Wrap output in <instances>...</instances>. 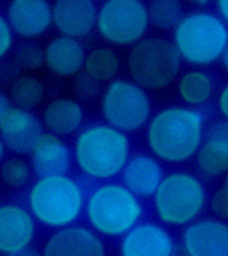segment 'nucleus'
<instances>
[{
  "label": "nucleus",
  "instance_id": "f257e3e1",
  "mask_svg": "<svg viewBox=\"0 0 228 256\" xmlns=\"http://www.w3.org/2000/svg\"><path fill=\"white\" fill-rule=\"evenodd\" d=\"M204 134V114L186 106L161 108L146 125L148 148L155 158L169 164H183L197 156Z\"/></svg>",
  "mask_w": 228,
  "mask_h": 256
},
{
  "label": "nucleus",
  "instance_id": "c756f323",
  "mask_svg": "<svg viewBox=\"0 0 228 256\" xmlns=\"http://www.w3.org/2000/svg\"><path fill=\"white\" fill-rule=\"evenodd\" d=\"M14 32L5 17V14L0 12V61L5 60L6 55L14 49Z\"/></svg>",
  "mask_w": 228,
  "mask_h": 256
},
{
  "label": "nucleus",
  "instance_id": "a878e982",
  "mask_svg": "<svg viewBox=\"0 0 228 256\" xmlns=\"http://www.w3.org/2000/svg\"><path fill=\"white\" fill-rule=\"evenodd\" d=\"M32 177L30 164L21 156H14L3 160L0 165V180L11 189H20L29 183Z\"/></svg>",
  "mask_w": 228,
  "mask_h": 256
},
{
  "label": "nucleus",
  "instance_id": "0eeeda50",
  "mask_svg": "<svg viewBox=\"0 0 228 256\" xmlns=\"http://www.w3.org/2000/svg\"><path fill=\"white\" fill-rule=\"evenodd\" d=\"M206 202L207 192L203 182L183 171L166 176L154 194L157 216L171 226H189L197 221Z\"/></svg>",
  "mask_w": 228,
  "mask_h": 256
},
{
  "label": "nucleus",
  "instance_id": "20e7f679",
  "mask_svg": "<svg viewBox=\"0 0 228 256\" xmlns=\"http://www.w3.org/2000/svg\"><path fill=\"white\" fill-rule=\"evenodd\" d=\"M172 43L181 60L190 66H212L221 60L228 44V28L215 12L190 11L174 29Z\"/></svg>",
  "mask_w": 228,
  "mask_h": 256
},
{
  "label": "nucleus",
  "instance_id": "b1692460",
  "mask_svg": "<svg viewBox=\"0 0 228 256\" xmlns=\"http://www.w3.org/2000/svg\"><path fill=\"white\" fill-rule=\"evenodd\" d=\"M8 96L12 102V107L34 112L41 106L46 96L44 84L40 78L30 74L20 75L8 88Z\"/></svg>",
  "mask_w": 228,
  "mask_h": 256
},
{
  "label": "nucleus",
  "instance_id": "412c9836",
  "mask_svg": "<svg viewBox=\"0 0 228 256\" xmlns=\"http://www.w3.org/2000/svg\"><path fill=\"white\" fill-rule=\"evenodd\" d=\"M123 186L139 198L154 197L155 190L165 178L158 160L149 154H136L129 157L122 171Z\"/></svg>",
  "mask_w": 228,
  "mask_h": 256
},
{
  "label": "nucleus",
  "instance_id": "c9c22d12",
  "mask_svg": "<svg viewBox=\"0 0 228 256\" xmlns=\"http://www.w3.org/2000/svg\"><path fill=\"white\" fill-rule=\"evenodd\" d=\"M219 61L222 64V69L228 74V44H227V48H225V50H224V54H222Z\"/></svg>",
  "mask_w": 228,
  "mask_h": 256
},
{
  "label": "nucleus",
  "instance_id": "e433bc0d",
  "mask_svg": "<svg viewBox=\"0 0 228 256\" xmlns=\"http://www.w3.org/2000/svg\"><path fill=\"white\" fill-rule=\"evenodd\" d=\"M5 150H6V146H5V144H3L2 138H0V165H2L3 158H5Z\"/></svg>",
  "mask_w": 228,
  "mask_h": 256
},
{
  "label": "nucleus",
  "instance_id": "1a4fd4ad",
  "mask_svg": "<svg viewBox=\"0 0 228 256\" xmlns=\"http://www.w3.org/2000/svg\"><path fill=\"white\" fill-rule=\"evenodd\" d=\"M148 5L140 0H107L97 8L96 30L113 46H134L149 29Z\"/></svg>",
  "mask_w": 228,
  "mask_h": 256
},
{
  "label": "nucleus",
  "instance_id": "4be33fe9",
  "mask_svg": "<svg viewBox=\"0 0 228 256\" xmlns=\"http://www.w3.org/2000/svg\"><path fill=\"white\" fill-rule=\"evenodd\" d=\"M177 93L186 107L200 108L213 98L215 81L206 70L192 69L180 75L177 81Z\"/></svg>",
  "mask_w": 228,
  "mask_h": 256
},
{
  "label": "nucleus",
  "instance_id": "aec40b11",
  "mask_svg": "<svg viewBox=\"0 0 228 256\" xmlns=\"http://www.w3.org/2000/svg\"><path fill=\"white\" fill-rule=\"evenodd\" d=\"M84 119L85 113L82 104L75 98L66 96L50 100L41 113V124L43 128H46V133L58 138L78 134L82 130Z\"/></svg>",
  "mask_w": 228,
  "mask_h": 256
},
{
  "label": "nucleus",
  "instance_id": "4c0bfd02",
  "mask_svg": "<svg viewBox=\"0 0 228 256\" xmlns=\"http://www.w3.org/2000/svg\"><path fill=\"white\" fill-rule=\"evenodd\" d=\"M225 186L228 188V172H227V176H225Z\"/></svg>",
  "mask_w": 228,
  "mask_h": 256
},
{
  "label": "nucleus",
  "instance_id": "cd10ccee",
  "mask_svg": "<svg viewBox=\"0 0 228 256\" xmlns=\"http://www.w3.org/2000/svg\"><path fill=\"white\" fill-rule=\"evenodd\" d=\"M72 92L76 101L93 102L96 98H101L104 90L101 82L90 78L85 72H81L75 78H72Z\"/></svg>",
  "mask_w": 228,
  "mask_h": 256
},
{
  "label": "nucleus",
  "instance_id": "5701e85b",
  "mask_svg": "<svg viewBox=\"0 0 228 256\" xmlns=\"http://www.w3.org/2000/svg\"><path fill=\"white\" fill-rule=\"evenodd\" d=\"M119 70L120 58L114 49L108 46H99L87 52L82 72H85L94 81L101 84H110L117 78Z\"/></svg>",
  "mask_w": 228,
  "mask_h": 256
},
{
  "label": "nucleus",
  "instance_id": "bb28decb",
  "mask_svg": "<svg viewBox=\"0 0 228 256\" xmlns=\"http://www.w3.org/2000/svg\"><path fill=\"white\" fill-rule=\"evenodd\" d=\"M12 61L20 72H37L44 66V48L37 42H21L14 48Z\"/></svg>",
  "mask_w": 228,
  "mask_h": 256
},
{
  "label": "nucleus",
  "instance_id": "7ed1b4c3",
  "mask_svg": "<svg viewBox=\"0 0 228 256\" xmlns=\"http://www.w3.org/2000/svg\"><path fill=\"white\" fill-rule=\"evenodd\" d=\"M85 202L82 186L67 174L38 178L27 194L29 212L35 221L56 230L75 226Z\"/></svg>",
  "mask_w": 228,
  "mask_h": 256
},
{
  "label": "nucleus",
  "instance_id": "39448f33",
  "mask_svg": "<svg viewBox=\"0 0 228 256\" xmlns=\"http://www.w3.org/2000/svg\"><path fill=\"white\" fill-rule=\"evenodd\" d=\"M85 215L91 230L110 238L123 236L137 226L143 206L129 189L119 183L94 188L85 202Z\"/></svg>",
  "mask_w": 228,
  "mask_h": 256
},
{
  "label": "nucleus",
  "instance_id": "9b49d317",
  "mask_svg": "<svg viewBox=\"0 0 228 256\" xmlns=\"http://www.w3.org/2000/svg\"><path fill=\"white\" fill-rule=\"evenodd\" d=\"M186 256H228V224L221 220H198L183 232Z\"/></svg>",
  "mask_w": 228,
  "mask_h": 256
},
{
  "label": "nucleus",
  "instance_id": "6e6552de",
  "mask_svg": "<svg viewBox=\"0 0 228 256\" xmlns=\"http://www.w3.org/2000/svg\"><path fill=\"white\" fill-rule=\"evenodd\" d=\"M101 113L105 124L128 134L148 125L152 118V102L145 88L131 80L116 78L105 86L101 96Z\"/></svg>",
  "mask_w": 228,
  "mask_h": 256
},
{
  "label": "nucleus",
  "instance_id": "2f4dec72",
  "mask_svg": "<svg viewBox=\"0 0 228 256\" xmlns=\"http://www.w3.org/2000/svg\"><path fill=\"white\" fill-rule=\"evenodd\" d=\"M216 107L219 114L222 116L224 120H228V84H225L219 94H218V100H216Z\"/></svg>",
  "mask_w": 228,
  "mask_h": 256
},
{
  "label": "nucleus",
  "instance_id": "58836bf2",
  "mask_svg": "<svg viewBox=\"0 0 228 256\" xmlns=\"http://www.w3.org/2000/svg\"><path fill=\"white\" fill-rule=\"evenodd\" d=\"M0 204H2V203H0Z\"/></svg>",
  "mask_w": 228,
  "mask_h": 256
},
{
  "label": "nucleus",
  "instance_id": "c85d7f7f",
  "mask_svg": "<svg viewBox=\"0 0 228 256\" xmlns=\"http://www.w3.org/2000/svg\"><path fill=\"white\" fill-rule=\"evenodd\" d=\"M210 208L218 220L225 222L228 221V188L225 184L215 190V194L212 196Z\"/></svg>",
  "mask_w": 228,
  "mask_h": 256
},
{
  "label": "nucleus",
  "instance_id": "ddd939ff",
  "mask_svg": "<svg viewBox=\"0 0 228 256\" xmlns=\"http://www.w3.org/2000/svg\"><path fill=\"white\" fill-rule=\"evenodd\" d=\"M43 133V124L34 112L12 107L0 122V138L5 146L17 156L30 154Z\"/></svg>",
  "mask_w": 228,
  "mask_h": 256
},
{
  "label": "nucleus",
  "instance_id": "6ab92c4d",
  "mask_svg": "<svg viewBox=\"0 0 228 256\" xmlns=\"http://www.w3.org/2000/svg\"><path fill=\"white\" fill-rule=\"evenodd\" d=\"M85 56L81 40L58 36L44 48V66L58 78H75L84 69Z\"/></svg>",
  "mask_w": 228,
  "mask_h": 256
},
{
  "label": "nucleus",
  "instance_id": "dca6fc26",
  "mask_svg": "<svg viewBox=\"0 0 228 256\" xmlns=\"http://www.w3.org/2000/svg\"><path fill=\"white\" fill-rule=\"evenodd\" d=\"M35 232V218L29 209L14 203L0 204V253L8 254L30 246Z\"/></svg>",
  "mask_w": 228,
  "mask_h": 256
},
{
  "label": "nucleus",
  "instance_id": "f704fd0d",
  "mask_svg": "<svg viewBox=\"0 0 228 256\" xmlns=\"http://www.w3.org/2000/svg\"><path fill=\"white\" fill-rule=\"evenodd\" d=\"M5 256H43L35 247H32V246H27L21 250H17V252H12V253H8Z\"/></svg>",
  "mask_w": 228,
  "mask_h": 256
},
{
  "label": "nucleus",
  "instance_id": "f8f14e48",
  "mask_svg": "<svg viewBox=\"0 0 228 256\" xmlns=\"http://www.w3.org/2000/svg\"><path fill=\"white\" fill-rule=\"evenodd\" d=\"M97 8L93 0H56L52 5L53 26L62 37L85 38L96 29Z\"/></svg>",
  "mask_w": 228,
  "mask_h": 256
},
{
  "label": "nucleus",
  "instance_id": "7c9ffc66",
  "mask_svg": "<svg viewBox=\"0 0 228 256\" xmlns=\"http://www.w3.org/2000/svg\"><path fill=\"white\" fill-rule=\"evenodd\" d=\"M20 70L15 66V62L11 60H2L0 61V90L3 87H11V84L20 76Z\"/></svg>",
  "mask_w": 228,
  "mask_h": 256
},
{
  "label": "nucleus",
  "instance_id": "a211bd4d",
  "mask_svg": "<svg viewBox=\"0 0 228 256\" xmlns=\"http://www.w3.org/2000/svg\"><path fill=\"white\" fill-rule=\"evenodd\" d=\"M198 170L209 178L228 172V120H215L204 134V142L197 152Z\"/></svg>",
  "mask_w": 228,
  "mask_h": 256
},
{
  "label": "nucleus",
  "instance_id": "f3484780",
  "mask_svg": "<svg viewBox=\"0 0 228 256\" xmlns=\"http://www.w3.org/2000/svg\"><path fill=\"white\" fill-rule=\"evenodd\" d=\"M30 168L38 178L66 176L72 166L73 152L69 145L50 133H43L30 151Z\"/></svg>",
  "mask_w": 228,
  "mask_h": 256
},
{
  "label": "nucleus",
  "instance_id": "2eb2a0df",
  "mask_svg": "<svg viewBox=\"0 0 228 256\" xmlns=\"http://www.w3.org/2000/svg\"><path fill=\"white\" fill-rule=\"evenodd\" d=\"M43 256H105V247L94 230L84 226L59 229L46 241Z\"/></svg>",
  "mask_w": 228,
  "mask_h": 256
},
{
  "label": "nucleus",
  "instance_id": "72a5a7b5",
  "mask_svg": "<svg viewBox=\"0 0 228 256\" xmlns=\"http://www.w3.org/2000/svg\"><path fill=\"white\" fill-rule=\"evenodd\" d=\"M216 12H218V17L228 28V0H218L216 2Z\"/></svg>",
  "mask_w": 228,
  "mask_h": 256
},
{
  "label": "nucleus",
  "instance_id": "f03ea898",
  "mask_svg": "<svg viewBox=\"0 0 228 256\" xmlns=\"http://www.w3.org/2000/svg\"><path fill=\"white\" fill-rule=\"evenodd\" d=\"M73 158L78 170L93 180H110L122 174L129 160L128 134L108 124H90L76 134Z\"/></svg>",
  "mask_w": 228,
  "mask_h": 256
},
{
  "label": "nucleus",
  "instance_id": "473e14b6",
  "mask_svg": "<svg viewBox=\"0 0 228 256\" xmlns=\"http://www.w3.org/2000/svg\"><path fill=\"white\" fill-rule=\"evenodd\" d=\"M12 108V102L9 100V96L6 92L0 90V122L6 116V113Z\"/></svg>",
  "mask_w": 228,
  "mask_h": 256
},
{
  "label": "nucleus",
  "instance_id": "4468645a",
  "mask_svg": "<svg viewBox=\"0 0 228 256\" xmlns=\"http://www.w3.org/2000/svg\"><path fill=\"white\" fill-rule=\"evenodd\" d=\"M172 235L160 224L139 222L120 242V256H174Z\"/></svg>",
  "mask_w": 228,
  "mask_h": 256
},
{
  "label": "nucleus",
  "instance_id": "9d476101",
  "mask_svg": "<svg viewBox=\"0 0 228 256\" xmlns=\"http://www.w3.org/2000/svg\"><path fill=\"white\" fill-rule=\"evenodd\" d=\"M14 36L35 42L53 24L52 5L47 0H12L5 14Z\"/></svg>",
  "mask_w": 228,
  "mask_h": 256
},
{
  "label": "nucleus",
  "instance_id": "393cba45",
  "mask_svg": "<svg viewBox=\"0 0 228 256\" xmlns=\"http://www.w3.org/2000/svg\"><path fill=\"white\" fill-rule=\"evenodd\" d=\"M149 23L161 30H174L186 16L180 0H152L148 5Z\"/></svg>",
  "mask_w": 228,
  "mask_h": 256
},
{
  "label": "nucleus",
  "instance_id": "423d86ee",
  "mask_svg": "<svg viewBox=\"0 0 228 256\" xmlns=\"http://www.w3.org/2000/svg\"><path fill=\"white\" fill-rule=\"evenodd\" d=\"M183 60L174 43L163 37H145L128 52L126 70L146 92L168 88L180 75Z\"/></svg>",
  "mask_w": 228,
  "mask_h": 256
}]
</instances>
